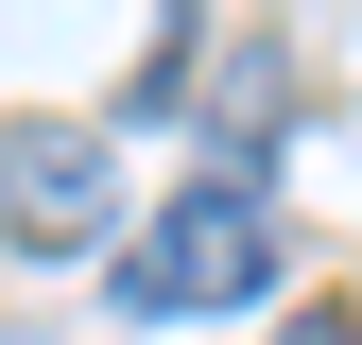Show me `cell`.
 <instances>
[{
  "instance_id": "1",
  "label": "cell",
  "mask_w": 362,
  "mask_h": 345,
  "mask_svg": "<svg viewBox=\"0 0 362 345\" xmlns=\"http://www.w3.org/2000/svg\"><path fill=\"white\" fill-rule=\"evenodd\" d=\"M104 293H121L139 328H190V311H259V293H276V225H259V172H207L190 207H156V225L104 259Z\"/></svg>"
},
{
  "instance_id": "2",
  "label": "cell",
  "mask_w": 362,
  "mask_h": 345,
  "mask_svg": "<svg viewBox=\"0 0 362 345\" xmlns=\"http://www.w3.org/2000/svg\"><path fill=\"white\" fill-rule=\"evenodd\" d=\"M0 225L35 259H86V242L139 225V207H121V156L86 139V121H18V139H0Z\"/></svg>"
},
{
  "instance_id": "3",
  "label": "cell",
  "mask_w": 362,
  "mask_h": 345,
  "mask_svg": "<svg viewBox=\"0 0 362 345\" xmlns=\"http://www.w3.org/2000/svg\"><path fill=\"white\" fill-rule=\"evenodd\" d=\"M293 345H362V311H310V328H293Z\"/></svg>"
}]
</instances>
